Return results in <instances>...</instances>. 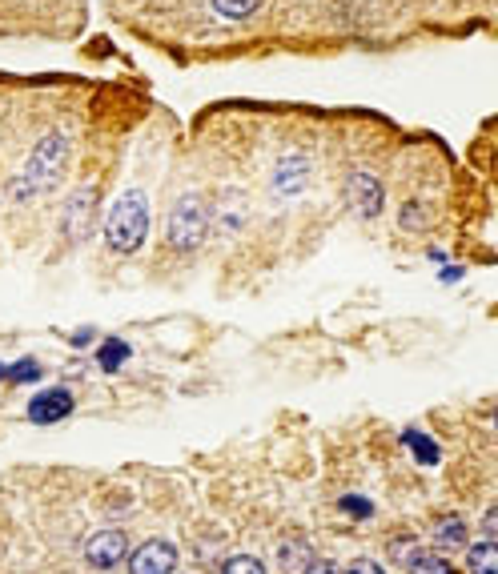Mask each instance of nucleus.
<instances>
[{
  "instance_id": "f03ea898",
  "label": "nucleus",
  "mask_w": 498,
  "mask_h": 574,
  "mask_svg": "<svg viewBox=\"0 0 498 574\" xmlns=\"http://www.w3.org/2000/svg\"><path fill=\"white\" fill-rule=\"evenodd\" d=\"M61 173H65V137H61V133H49V137H41V145L33 149L25 177L13 181V193H17V197L45 193L49 185L61 181Z\"/></svg>"
},
{
  "instance_id": "1a4fd4ad",
  "label": "nucleus",
  "mask_w": 498,
  "mask_h": 574,
  "mask_svg": "<svg viewBox=\"0 0 498 574\" xmlns=\"http://www.w3.org/2000/svg\"><path fill=\"white\" fill-rule=\"evenodd\" d=\"M306 177H310V161H306L302 153H290V157H282L278 169H274V189H278L282 197H294V193L306 185Z\"/></svg>"
},
{
  "instance_id": "7ed1b4c3",
  "label": "nucleus",
  "mask_w": 498,
  "mask_h": 574,
  "mask_svg": "<svg viewBox=\"0 0 498 574\" xmlns=\"http://www.w3.org/2000/svg\"><path fill=\"white\" fill-rule=\"evenodd\" d=\"M205 233H209V209H205V201L197 193L181 197L173 205V213H169V241L177 249H197Z\"/></svg>"
},
{
  "instance_id": "f257e3e1",
  "label": "nucleus",
  "mask_w": 498,
  "mask_h": 574,
  "mask_svg": "<svg viewBox=\"0 0 498 574\" xmlns=\"http://www.w3.org/2000/svg\"><path fill=\"white\" fill-rule=\"evenodd\" d=\"M145 233H149V205H145V193L129 189L121 193V201L109 209L105 217V237L117 253H137L145 245Z\"/></svg>"
},
{
  "instance_id": "20e7f679",
  "label": "nucleus",
  "mask_w": 498,
  "mask_h": 574,
  "mask_svg": "<svg viewBox=\"0 0 498 574\" xmlns=\"http://www.w3.org/2000/svg\"><path fill=\"white\" fill-rule=\"evenodd\" d=\"M177 570V546L165 538H153L129 554V574H173Z\"/></svg>"
},
{
  "instance_id": "f8f14e48",
  "label": "nucleus",
  "mask_w": 498,
  "mask_h": 574,
  "mask_svg": "<svg viewBox=\"0 0 498 574\" xmlns=\"http://www.w3.org/2000/svg\"><path fill=\"white\" fill-rule=\"evenodd\" d=\"M258 5H262V0H213V9H217L225 21H245V17H254Z\"/></svg>"
},
{
  "instance_id": "4468645a",
  "label": "nucleus",
  "mask_w": 498,
  "mask_h": 574,
  "mask_svg": "<svg viewBox=\"0 0 498 574\" xmlns=\"http://www.w3.org/2000/svg\"><path fill=\"white\" fill-rule=\"evenodd\" d=\"M438 546H466V522L462 518H442L438 522Z\"/></svg>"
},
{
  "instance_id": "aec40b11",
  "label": "nucleus",
  "mask_w": 498,
  "mask_h": 574,
  "mask_svg": "<svg viewBox=\"0 0 498 574\" xmlns=\"http://www.w3.org/2000/svg\"><path fill=\"white\" fill-rule=\"evenodd\" d=\"M302 574H342V570H338V562H330V558H318V562H310Z\"/></svg>"
},
{
  "instance_id": "2eb2a0df",
  "label": "nucleus",
  "mask_w": 498,
  "mask_h": 574,
  "mask_svg": "<svg viewBox=\"0 0 498 574\" xmlns=\"http://www.w3.org/2000/svg\"><path fill=\"white\" fill-rule=\"evenodd\" d=\"M125 358H129V346H125L121 338H109V342L101 346V370H121Z\"/></svg>"
},
{
  "instance_id": "9b49d317",
  "label": "nucleus",
  "mask_w": 498,
  "mask_h": 574,
  "mask_svg": "<svg viewBox=\"0 0 498 574\" xmlns=\"http://www.w3.org/2000/svg\"><path fill=\"white\" fill-rule=\"evenodd\" d=\"M310 562H314V558H310V542L294 538L290 546H282V566H286L290 574H302V570H306Z\"/></svg>"
},
{
  "instance_id": "a211bd4d",
  "label": "nucleus",
  "mask_w": 498,
  "mask_h": 574,
  "mask_svg": "<svg viewBox=\"0 0 498 574\" xmlns=\"http://www.w3.org/2000/svg\"><path fill=\"white\" fill-rule=\"evenodd\" d=\"M342 510H350L354 518H370V514H374V506H370L366 498H358V494H346V498H342Z\"/></svg>"
},
{
  "instance_id": "dca6fc26",
  "label": "nucleus",
  "mask_w": 498,
  "mask_h": 574,
  "mask_svg": "<svg viewBox=\"0 0 498 574\" xmlns=\"http://www.w3.org/2000/svg\"><path fill=\"white\" fill-rule=\"evenodd\" d=\"M410 574H454V566L446 558H438V554H414Z\"/></svg>"
},
{
  "instance_id": "4be33fe9",
  "label": "nucleus",
  "mask_w": 498,
  "mask_h": 574,
  "mask_svg": "<svg viewBox=\"0 0 498 574\" xmlns=\"http://www.w3.org/2000/svg\"><path fill=\"white\" fill-rule=\"evenodd\" d=\"M0 378H9V366H0Z\"/></svg>"
},
{
  "instance_id": "0eeeda50",
  "label": "nucleus",
  "mask_w": 498,
  "mask_h": 574,
  "mask_svg": "<svg viewBox=\"0 0 498 574\" xmlns=\"http://www.w3.org/2000/svg\"><path fill=\"white\" fill-rule=\"evenodd\" d=\"M125 534L121 530H101V534H93L89 538V546H85V558L97 566V570H113L117 562H125Z\"/></svg>"
},
{
  "instance_id": "412c9836",
  "label": "nucleus",
  "mask_w": 498,
  "mask_h": 574,
  "mask_svg": "<svg viewBox=\"0 0 498 574\" xmlns=\"http://www.w3.org/2000/svg\"><path fill=\"white\" fill-rule=\"evenodd\" d=\"M346 574H382V566H378V562H370V558H358Z\"/></svg>"
},
{
  "instance_id": "f3484780",
  "label": "nucleus",
  "mask_w": 498,
  "mask_h": 574,
  "mask_svg": "<svg viewBox=\"0 0 498 574\" xmlns=\"http://www.w3.org/2000/svg\"><path fill=\"white\" fill-rule=\"evenodd\" d=\"M221 574H266V566H262L254 554H237V558H229V562L221 566Z\"/></svg>"
},
{
  "instance_id": "39448f33",
  "label": "nucleus",
  "mask_w": 498,
  "mask_h": 574,
  "mask_svg": "<svg viewBox=\"0 0 498 574\" xmlns=\"http://www.w3.org/2000/svg\"><path fill=\"white\" fill-rule=\"evenodd\" d=\"M93 221H97V189L85 185L81 193L69 197V205H65V225H69V233H73L77 241H85V237L93 233Z\"/></svg>"
},
{
  "instance_id": "ddd939ff",
  "label": "nucleus",
  "mask_w": 498,
  "mask_h": 574,
  "mask_svg": "<svg viewBox=\"0 0 498 574\" xmlns=\"http://www.w3.org/2000/svg\"><path fill=\"white\" fill-rule=\"evenodd\" d=\"M402 442L414 450V458H418V462H426V466H430V462H438V442H434V438H426V434H418V430H406V434H402Z\"/></svg>"
},
{
  "instance_id": "9d476101",
  "label": "nucleus",
  "mask_w": 498,
  "mask_h": 574,
  "mask_svg": "<svg viewBox=\"0 0 498 574\" xmlns=\"http://www.w3.org/2000/svg\"><path fill=\"white\" fill-rule=\"evenodd\" d=\"M466 562H470V570H474V574H498V546H494L490 538H482V542H474V546H470Z\"/></svg>"
},
{
  "instance_id": "423d86ee",
  "label": "nucleus",
  "mask_w": 498,
  "mask_h": 574,
  "mask_svg": "<svg viewBox=\"0 0 498 574\" xmlns=\"http://www.w3.org/2000/svg\"><path fill=\"white\" fill-rule=\"evenodd\" d=\"M69 414H73V394H69V390H61V386L41 390V394L29 402V418H33L37 426L61 422V418H69Z\"/></svg>"
},
{
  "instance_id": "6ab92c4d",
  "label": "nucleus",
  "mask_w": 498,
  "mask_h": 574,
  "mask_svg": "<svg viewBox=\"0 0 498 574\" xmlns=\"http://www.w3.org/2000/svg\"><path fill=\"white\" fill-rule=\"evenodd\" d=\"M9 378H13V382H37V378H41V366H37V362H21V366L9 370Z\"/></svg>"
},
{
  "instance_id": "6e6552de",
  "label": "nucleus",
  "mask_w": 498,
  "mask_h": 574,
  "mask_svg": "<svg viewBox=\"0 0 498 574\" xmlns=\"http://www.w3.org/2000/svg\"><path fill=\"white\" fill-rule=\"evenodd\" d=\"M346 193H350V205H354L358 217H378L382 213V181L378 177L354 173L350 185H346Z\"/></svg>"
}]
</instances>
